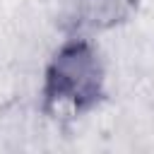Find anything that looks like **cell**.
<instances>
[{
    "label": "cell",
    "mask_w": 154,
    "mask_h": 154,
    "mask_svg": "<svg viewBox=\"0 0 154 154\" xmlns=\"http://www.w3.org/2000/svg\"><path fill=\"white\" fill-rule=\"evenodd\" d=\"M130 17V0H77L75 31L103 34L120 26Z\"/></svg>",
    "instance_id": "2"
},
{
    "label": "cell",
    "mask_w": 154,
    "mask_h": 154,
    "mask_svg": "<svg viewBox=\"0 0 154 154\" xmlns=\"http://www.w3.org/2000/svg\"><path fill=\"white\" fill-rule=\"evenodd\" d=\"M106 99V65L96 41L84 31H70L51 53L38 87V106L58 125L75 123Z\"/></svg>",
    "instance_id": "1"
}]
</instances>
